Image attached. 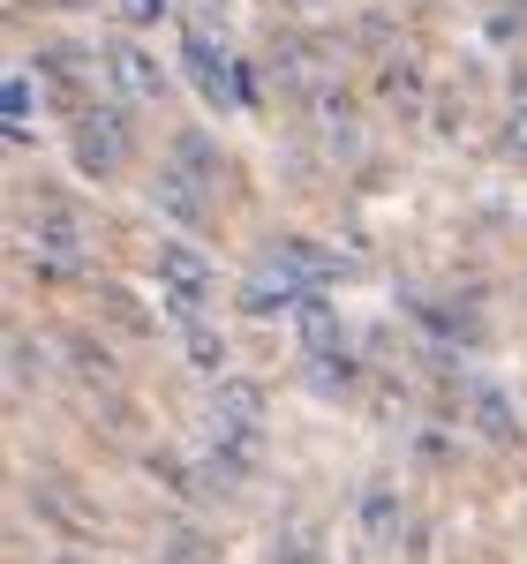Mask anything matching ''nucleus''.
Returning a JSON list of instances; mask_svg holds the SVG:
<instances>
[{
  "label": "nucleus",
  "mask_w": 527,
  "mask_h": 564,
  "mask_svg": "<svg viewBox=\"0 0 527 564\" xmlns=\"http://www.w3.org/2000/svg\"><path fill=\"white\" fill-rule=\"evenodd\" d=\"M39 212H31V226H23V257H31V271H45V279H68L76 263H84V218H76V204L68 196H31Z\"/></svg>",
  "instance_id": "1"
},
{
  "label": "nucleus",
  "mask_w": 527,
  "mask_h": 564,
  "mask_svg": "<svg viewBox=\"0 0 527 564\" xmlns=\"http://www.w3.org/2000/svg\"><path fill=\"white\" fill-rule=\"evenodd\" d=\"M68 151H76V166H84L90 181H114V174H121V166L136 159L129 113H121L114 98H90L84 113H76V129H68Z\"/></svg>",
  "instance_id": "2"
},
{
  "label": "nucleus",
  "mask_w": 527,
  "mask_h": 564,
  "mask_svg": "<svg viewBox=\"0 0 527 564\" xmlns=\"http://www.w3.org/2000/svg\"><path fill=\"white\" fill-rule=\"evenodd\" d=\"M151 271H159V302H166V316H174L181 332H189V324H204L212 286H219V279H212V263L196 257L189 241H159V263H151Z\"/></svg>",
  "instance_id": "3"
},
{
  "label": "nucleus",
  "mask_w": 527,
  "mask_h": 564,
  "mask_svg": "<svg viewBox=\"0 0 527 564\" xmlns=\"http://www.w3.org/2000/svg\"><path fill=\"white\" fill-rule=\"evenodd\" d=\"M181 68H189V84H196L204 106H241V61H226V45H212L204 23L181 31Z\"/></svg>",
  "instance_id": "4"
},
{
  "label": "nucleus",
  "mask_w": 527,
  "mask_h": 564,
  "mask_svg": "<svg viewBox=\"0 0 527 564\" xmlns=\"http://www.w3.org/2000/svg\"><path fill=\"white\" fill-rule=\"evenodd\" d=\"M271 76L302 106V98H316V90L332 84V45L309 39V31H279V39H271Z\"/></svg>",
  "instance_id": "5"
},
{
  "label": "nucleus",
  "mask_w": 527,
  "mask_h": 564,
  "mask_svg": "<svg viewBox=\"0 0 527 564\" xmlns=\"http://www.w3.org/2000/svg\"><path fill=\"white\" fill-rule=\"evenodd\" d=\"M98 68H106V53H98V45H76V39H45L39 45V76L61 90V106H68V113H84V106H90Z\"/></svg>",
  "instance_id": "6"
},
{
  "label": "nucleus",
  "mask_w": 527,
  "mask_h": 564,
  "mask_svg": "<svg viewBox=\"0 0 527 564\" xmlns=\"http://www.w3.org/2000/svg\"><path fill=\"white\" fill-rule=\"evenodd\" d=\"M212 188H219L212 174H196V166L166 159V166H159V188H151V196H159V212H166V218H181V226H204V218H212Z\"/></svg>",
  "instance_id": "7"
},
{
  "label": "nucleus",
  "mask_w": 527,
  "mask_h": 564,
  "mask_svg": "<svg viewBox=\"0 0 527 564\" xmlns=\"http://www.w3.org/2000/svg\"><path fill=\"white\" fill-rule=\"evenodd\" d=\"M106 76H114V90H121V98H136V106L166 98V68H159V61H151L136 39H106Z\"/></svg>",
  "instance_id": "8"
},
{
  "label": "nucleus",
  "mask_w": 527,
  "mask_h": 564,
  "mask_svg": "<svg viewBox=\"0 0 527 564\" xmlns=\"http://www.w3.org/2000/svg\"><path fill=\"white\" fill-rule=\"evenodd\" d=\"M264 263H271L279 279H294L302 294H324V286L340 279V263H332V249H316V241H302V234L271 241V249H264Z\"/></svg>",
  "instance_id": "9"
},
{
  "label": "nucleus",
  "mask_w": 527,
  "mask_h": 564,
  "mask_svg": "<svg viewBox=\"0 0 527 564\" xmlns=\"http://www.w3.org/2000/svg\"><path fill=\"white\" fill-rule=\"evenodd\" d=\"M302 113H309V129L324 135V151H340V159L362 151V121H354V98L340 84H324L316 98H302Z\"/></svg>",
  "instance_id": "10"
},
{
  "label": "nucleus",
  "mask_w": 527,
  "mask_h": 564,
  "mask_svg": "<svg viewBox=\"0 0 527 564\" xmlns=\"http://www.w3.org/2000/svg\"><path fill=\"white\" fill-rule=\"evenodd\" d=\"M294 324H302V354H309V361L347 354V332H340V316H332V302H324V294H309V302L294 308Z\"/></svg>",
  "instance_id": "11"
},
{
  "label": "nucleus",
  "mask_w": 527,
  "mask_h": 564,
  "mask_svg": "<svg viewBox=\"0 0 527 564\" xmlns=\"http://www.w3.org/2000/svg\"><path fill=\"white\" fill-rule=\"evenodd\" d=\"M467 414H475V430H483V444H520V422H513V399L497 384H467Z\"/></svg>",
  "instance_id": "12"
},
{
  "label": "nucleus",
  "mask_w": 527,
  "mask_h": 564,
  "mask_svg": "<svg viewBox=\"0 0 527 564\" xmlns=\"http://www.w3.org/2000/svg\"><path fill=\"white\" fill-rule=\"evenodd\" d=\"M362 527H369V542H377V550L399 534V497L385 489V481H369V489H362Z\"/></svg>",
  "instance_id": "13"
},
{
  "label": "nucleus",
  "mask_w": 527,
  "mask_h": 564,
  "mask_svg": "<svg viewBox=\"0 0 527 564\" xmlns=\"http://www.w3.org/2000/svg\"><path fill=\"white\" fill-rule=\"evenodd\" d=\"M385 98L407 106V113L422 106V68H415V53H392V61H385Z\"/></svg>",
  "instance_id": "14"
},
{
  "label": "nucleus",
  "mask_w": 527,
  "mask_h": 564,
  "mask_svg": "<svg viewBox=\"0 0 527 564\" xmlns=\"http://www.w3.org/2000/svg\"><path fill=\"white\" fill-rule=\"evenodd\" d=\"M181 339H189V361H196V369H212V377H219V369H226V339H219V332H212V324H189Z\"/></svg>",
  "instance_id": "15"
},
{
  "label": "nucleus",
  "mask_w": 527,
  "mask_h": 564,
  "mask_svg": "<svg viewBox=\"0 0 527 564\" xmlns=\"http://www.w3.org/2000/svg\"><path fill=\"white\" fill-rule=\"evenodd\" d=\"M8 135H15V143L31 135V76H23V68L8 76Z\"/></svg>",
  "instance_id": "16"
},
{
  "label": "nucleus",
  "mask_w": 527,
  "mask_h": 564,
  "mask_svg": "<svg viewBox=\"0 0 527 564\" xmlns=\"http://www.w3.org/2000/svg\"><path fill=\"white\" fill-rule=\"evenodd\" d=\"M271 564H324V542H316V527H294L287 542H279V557Z\"/></svg>",
  "instance_id": "17"
},
{
  "label": "nucleus",
  "mask_w": 527,
  "mask_h": 564,
  "mask_svg": "<svg viewBox=\"0 0 527 564\" xmlns=\"http://www.w3.org/2000/svg\"><path fill=\"white\" fill-rule=\"evenodd\" d=\"M31 377H39V354H31V339L15 332V339H8V384H15V391H31Z\"/></svg>",
  "instance_id": "18"
},
{
  "label": "nucleus",
  "mask_w": 527,
  "mask_h": 564,
  "mask_svg": "<svg viewBox=\"0 0 527 564\" xmlns=\"http://www.w3.org/2000/svg\"><path fill=\"white\" fill-rule=\"evenodd\" d=\"M505 151H513V159H527V84H520V98H513V129H505Z\"/></svg>",
  "instance_id": "19"
},
{
  "label": "nucleus",
  "mask_w": 527,
  "mask_h": 564,
  "mask_svg": "<svg viewBox=\"0 0 527 564\" xmlns=\"http://www.w3.org/2000/svg\"><path fill=\"white\" fill-rule=\"evenodd\" d=\"M159 564H204V550H196V534H174V542L159 550Z\"/></svg>",
  "instance_id": "20"
},
{
  "label": "nucleus",
  "mask_w": 527,
  "mask_h": 564,
  "mask_svg": "<svg viewBox=\"0 0 527 564\" xmlns=\"http://www.w3.org/2000/svg\"><path fill=\"white\" fill-rule=\"evenodd\" d=\"M121 8V23H159L166 15V0H114Z\"/></svg>",
  "instance_id": "21"
},
{
  "label": "nucleus",
  "mask_w": 527,
  "mask_h": 564,
  "mask_svg": "<svg viewBox=\"0 0 527 564\" xmlns=\"http://www.w3.org/2000/svg\"><path fill=\"white\" fill-rule=\"evenodd\" d=\"M68 8H90V0H68Z\"/></svg>",
  "instance_id": "22"
}]
</instances>
